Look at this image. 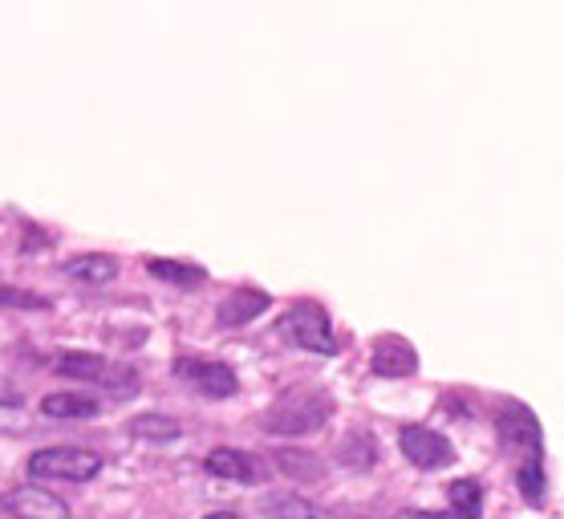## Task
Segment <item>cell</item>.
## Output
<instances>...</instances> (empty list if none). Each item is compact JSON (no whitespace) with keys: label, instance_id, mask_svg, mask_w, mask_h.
I'll list each match as a JSON object with an SVG mask.
<instances>
[{"label":"cell","instance_id":"cell-1","mask_svg":"<svg viewBox=\"0 0 564 519\" xmlns=\"http://www.w3.org/2000/svg\"><path fill=\"white\" fill-rule=\"evenodd\" d=\"M329 419V398L317 390H293L281 402H272L264 414V431L272 434H313L321 422Z\"/></svg>","mask_w":564,"mask_h":519},{"label":"cell","instance_id":"cell-2","mask_svg":"<svg viewBox=\"0 0 564 519\" xmlns=\"http://www.w3.org/2000/svg\"><path fill=\"white\" fill-rule=\"evenodd\" d=\"M102 471V458L86 451V446H45L29 458V475L33 479H69L86 483Z\"/></svg>","mask_w":564,"mask_h":519},{"label":"cell","instance_id":"cell-3","mask_svg":"<svg viewBox=\"0 0 564 519\" xmlns=\"http://www.w3.org/2000/svg\"><path fill=\"white\" fill-rule=\"evenodd\" d=\"M284 333L293 337L301 349H308V354H337V337H334V325H329V317H325V309H317V304H296L293 313L284 317Z\"/></svg>","mask_w":564,"mask_h":519},{"label":"cell","instance_id":"cell-4","mask_svg":"<svg viewBox=\"0 0 564 519\" xmlns=\"http://www.w3.org/2000/svg\"><path fill=\"white\" fill-rule=\"evenodd\" d=\"M175 378H183L187 386L207 393V398H231V393L240 390L236 369H228L224 361H216V357H180V361H175Z\"/></svg>","mask_w":564,"mask_h":519},{"label":"cell","instance_id":"cell-5","mask_svg":"<svg viewBox=\"0 0 564 519\" xmlns=\"http://www.w3.org/2000/svg\"><path fill=\"white\" fill-rule=\"evenodd\" d=\"M398 446H402V455L411 458V467L419 471H443L455 463L451 443L438 431H431V426H402Z\"/></svg>","mask_w":564,"mask_h":519},{"label":"cell","instance_id":"cell-6","mask_svg":"<svg viewBox=\"0 0 564 519\" xmlns=\"http://www.w3.org/2000/svg\"><path fill=\"white\" fill-rule=\"evenodd\" d=\"M0 507L13 519H69L65 499L41 491V487H13L0 495Z\"/></svg>","mask_w":564,"mask_h":519},{"label":"cell","instance_id":"cell-7","mask_svg":"<svg viewBox=\"0 0 564 519\" xmlns=\"http://www.w3.org/2000/svg\"><path fill=\"white\" fill-rule=\"evenodd\" d=\"M207 471H212L216 479H231V483H260L269 475V467H264L257 455L236 451V446H216V451L207 455Z\"/></svg>","mask_w":564,"mask_h":519},{"label":"cell","instance_id":"cell-8","mask_svg":"<svg viewBox=\"0 0 564 519\" xmlns=\"http://www.w3.org/2000/svg\"><path fill=\"white\" fill-rule=\"evenodd\" d=\"M414 369H419V354H414L411 342L378 337V345H373V374L378 378H411Z\"/></svg>","mask_w":564,"mask_h":519},{"label":"cell","instance_id":"cell-9","mask_svg":"<svg viewBox=\"0 0 564 519\" xmlns=\"http://www.w3.org/2000/svg\"><path fill=\"white\" fill-rule=\"evenodd\" d=\"M496 426H500L503 443L520 446V451H528V455H540V422L532 410H524V406H503Z\"/></svg>","mask_w":564,"mask_h":519},{"label":"cell","instance_id":"cell-10","mask_svg":"<svg viewBox=\"0 0 564 519\" xmlns=\"http://www.w3.org/2000/svg\"><path fill=\"white\" fill-rule=\"evenodd\" d=\"M102 410V402L98 398H90V393H74V390H62V393H50L45 402H41V414L45 419H94Z\"/></svg>","mask_w":564,"mask_h":519},{"label":"cell","instance_id":"cell-11","mask_svg":"<svg viewBox=\"0 0 564 519\" xmlns=\"http://www.w3.org/2000/svg\"><path fill=\"white\" fill-rule=\"evenodd\" d=\"M269 309V292L260 289H236L228 301L219 304V321L224 325H248L252 317H260Z\"/></svg>","mask_w":564,"mask_h":519},{"label":"cell","instance_id":"cell-12","mask_svg":"<svg viewBox=\"0 0 564 519\" xmlns=\"http://www.w3.org/2000/svg\"><path fill=\"white\" fill-rule=\"evenodd\" d=\"M62 272L69 280H77V284H110V280L118 277V264L115 256H74V260H65Z\"/></svg>","mask_w":564,"mask_h":519},{"label":"cell","instance_id":"cell-13","mask_svg":"<svg viewBox=\"0 0 564 519\" xmlns=\"http://www.w3.org/2000/svg\"><path fill=\"white\" fill-rule=\"evenodd\" d=\"M447 504L455 511V519H484V483L455 479L447 487Z\"/></svg>","mask_w":564,"mask_h":519},{"label":"cell","instance_id":"cell-14","mask_svg":"<svg viewBox=\"0 0 564 519\" xmlns=\"http://www.w3.org/2000/svg\"><path fill=\"white\" fill-rule=\"evenodd\" d=\"M147 268H151V277L167 280V284H175V289H195V284H204L207 272L199 264H183V260H147Z\"/></svg>","mask_w":564,"mask_h":519},{"label":"cell","instance_id":"cell-15","mask_svg":"<svg viewBox=\"0 0 564 519\" xmlns=\"http://www.w3.org/2000/svg\"><path fill=\"white\" fill-rule=\"evenodd\" d=\"M264 516L269 519H317L321 511L308 499H301V495H293V491H284V495H269L264 499Z\"/></svg>","mask_w":564,"mask_h":519},{"label":"cell","instance_id":"cell-16","mask_svg":"<svg viewBox=\"0 0 564 519\" xmlns=\"http://www.w3.org/2000/svg\"><path fill=\"white\" fill-rule=\"evenodd\" d=\"M53 366H57V374H65V378H102V374H106L102 357L82 354V349H69V354H62Z\"/></svg>","mask_w":564,"mask_h":519},{"label":"cell","instance_id":"cell-17","mask_svg":"<svg viewBox=\"0 0 564 519\" xmlns=\"http://www.w3.org/2000/svg\"><path fill=\"white\" fill-rule=\"evenodd\" d=\"M520 487H524V495L532 504L544 499V458L540 455H528L524 463H520Z\"/></svg>","mask_w":564,"mask_h":519},{"label":"cell","instance_id":"cell-18","mask_svg":"<svg viewBox=\"0 0 564 519\" xmlns=\"http://www.w3.org/2000/svg\"><path fill=\"white\" fill-rule=\"evenodd\" d=\"M130 434H139V439H175L180 426L171 419H159V414H142V419L130 422Z\"/></svg>","mask_w":564,"mask_h":519},{"label":"cell","instance_id":"cell-19","mask_svg":"<svg viewBox=\"0 0 564 519\" xmlns=\"http://www.w3.org/2000/svg\"><path fill=\"white\" fill-rule=\"evenodd\" d=\"M276 463L289 475H317V463H308V451H276Z\"/></svg>","mask_w":564,"mask_h":519},{"label":"cell","instance_id":"cell-20","mask_svg":"<svg viewBox=\"0 0 564 519\" xmlns=\"http://www.w3.org/2000/svg\"><path fill=\"white\" fill-rule=\"evenodd\" d=\"M0 304H13V309H45L41 296L33 292H21V289H0Z\"/></svg>","mask_w":564,"mask_h":519},{"label":"cell","instance_id":"cell-21","mask_svg":"<svg viewBox=\"0 0 564 519\" xmlns=\"http://www.w3.org/2000/svg\"><path fill=\"white\" fill-rule=\"evenodd\" d=\"M0 402H4V406H17V402H21V393H17L13 386H9V381H0Z\"/></svg>","mask_w":564,"mask_h":519},{"label":"cell","instance_id":"cell-22","mask_svg":"<svg viewBox=\"0 0 564 519\" xmlns=\"http://www.w3.org/2000/svg\"><path fill=\"white\" fill-rule=\"evenodd\" d=\"M207 519H240L236 511H216V516H207Z\"/></svg>","mask_w":564,"mask_h":519}]
</instances>
